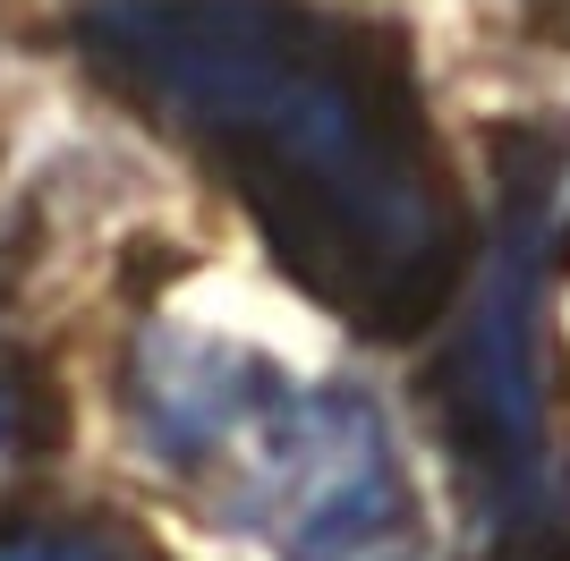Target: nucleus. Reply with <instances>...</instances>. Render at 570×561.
Here are the masks:
<instances>
[{
	"mask_svg": "<svg viewBox=\"0 0 570 561\" xmlns=\"http://www.w3.org/2000/svg\"><path fill=\"white\" fill-rule=\"evenodd\" d=\"M0 561H137L119 537L86 528V519H43V511H18L0 519Z\"/></svg>",
	"mask_w": 570,
	"mask_h": 561,
	"instance_id": "20e7f679",
	"label": "nucleus"
},
{
	"mask_svg": "<svg viewBox=\"0 0 570 561\" xmlns=\"http://www.w3.org/2000/svg\"><path fill=\"white\" fill-rule=\"evenodd\" d=\"M0 425H9V400H0Z\"/></svg>",
	"mask_w": 570,
	"mask_h": 561,
	"instance_id": "39448f33",
	"label": "nucleus"
},
{
	"mask_svg": "<svg viewBox=\"0 0 570 561\" xmlns=\"http://www.w3.org/2000/svg\"><path fill=\"white\" fill-rule=\"evenodd\" d=\"M119 400L145 460L264 561H426L417 476L350 383L289 374L230 332L154 324Z\"/></svg>",
	"mask_w": 570,
	"mask_h": 561,
	"instance_id": "f03ea898",
	"label": "nucleus"
},
{
	"mask_svg": "<svg viewBox=\"0 0 570 561\" xmlns=\"http://www.w3.org/2000/svg\"><path fill=\"white\" fill-rule=\"evenodd\" d=\"M86 69L230 187L289 289L417 341L476 273V213L401 35L324 0H86Z\"/></svg>",
	"mask_w": 570,
	"mask_h": 561,
	"instance_id": "f257e3e1",
	"label": "nucleus"
},
{
	"mask_svg": "<svg viewBox=\"0 0 570 561\" xmlns=\"http://www.w3.org/2000/svg\"><path fill=\"white\" fill-rule=\"evenodd\" d=\"M570 222L562 137H502L494 230L476 238V273L443 315L426 357L434 434L452 451L476 561H570V451L553 425V256Z\"/></svg>",
	"mask_w": 570,
	"mask_h": 561,
	"instance_id": "7ed1b4c3",
	"label": "nucleus"
}]
</instances>
